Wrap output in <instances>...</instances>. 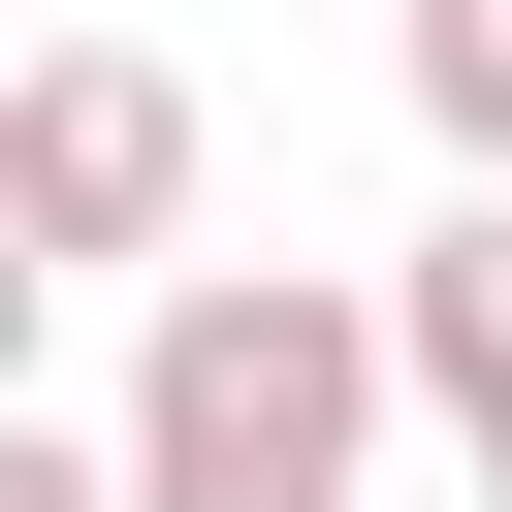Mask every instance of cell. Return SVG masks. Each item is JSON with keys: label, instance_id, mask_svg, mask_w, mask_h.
I'll return each instance as SVG.
<instances>
[{"label": "cell", "instance_id": "277c9868", "mask_svg": "<svg viewBox=\"0 0 512 512\" xmlns=\"http://www.w3.org/2000/svg\"><path fill=\"white\" fill-rule=\"evenodd\" d=\"M384 64H416V128H448V192H512V0H384Z\"/></svg>", "mask_w": 512, "mask_h": 512}, {"label": "cell", "instance_id": "6da1fadb", "mask_svg": "<svg viewBox=\"0 0 512 512\" xmlns=\"http://www.w3.org/2000/svg\"><path fill=\"white\" fill-rule=\"evenodd\" d=\"M384 384H416L384 288H320V256H192V288L128 320V480H160V512H352V480H384Z\"/></svg>", "mask_w": 512, "mask_h": 512}, {"label": "cell", "instance_id": "7a4b0ae2", "mask_svg": "<svg viewBox=\"0 0 512 512\" xmlns=\"http://www.w3.org/2000/svg\"><path fill=\"white\" fill-rule=\"evenodd\" d=\"M0 192H32V256H160V224H192V64H160V32H32Z\"/></svg>", "mask_w": 512, "mask_h": 512}, {"label": "cell", "instance_id": "5b68a950", "mask_svg": "<svg viewBox=\"0 0 512 512\" xmlns=\"http://www.w3.org/2000/svg\"><path fill=\"white\" fill-rule=\"evenodd\" d=\"M480 480H512V448H480Z\"/></svg>", "mask_w": 512, "mask_h": 512}, {"label": "cell", "instance_id": "3957f363", "mask_svg": "<svg viewBox=\"0 0 512 512\" xmlns=\"http://www.w3.org/2000/svg\"><path fill=\"white\" fill-rule=\"evenodd\" d=\"M384 320H416V416H448V448H512V192H448Z\"/></svg>", "mask_w": 512, "mask_h": 512}]
</instances>
